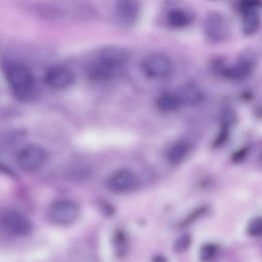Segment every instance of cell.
Here are the masks:
<instances>
[{"label":"cell","instance_id":"cell-28","mask_svg":"<svg viewBox=\"0 0 262 262\" xmlns=\"http://www.w3.org/2000/svg\"><path fill=\"white\" fill-rule=\"evenodd\" d=\"M153 261H157V262H164V261H166L167 260L166 259V258L164 257H163L161 255H158V256H155L154 258Z\"/></svg>","mask_w":262,"mask_h":262},{"label":"cell","instance_id":"cell-4","mask_svg":"<svg viewBox=\"0 0 262 262\" xmlns=\"http://www.w3.org/2000/svg\"><path fill=\"white\" fill-rule=\"evenodd\" d=\"M48 213L50 218L55 223L67 225L76 220L80 211L75 202L68 200H59L50 205Z\"/></svg>","mask_w":262,"mask_h":262},{"label":"cell","instance_id":"cell-8","mask_svg":"<svg viewBox=\"0 0 262 262\" xmlns=\"http://www.w3.org/2000/svg\"><path fill=\"white\" fill-rule=\"evenodd\" d=\"M139 13L138 0H116L114 8L115 21L119 25L128 26L134 23Z\"/></svg>","mask_w":262,"mask_h":262},{"label":"cell","instance_id":"cell-27","mask_svg":"<svg viewBox=\"0 0 262 262\" xmlns=\"http://www.w3.org/2000/svg\"><path fill=\"white\" fill-rule=\"evenodd\" d=\"M98 208L103 213L107 216L111 215L114 213V209L113 207L105 202H99Z\"/></svg>","mask_w":262,"mask_h":262},{"label":"cell","instance_id":"cell-6","mask_svg":"<svg viewBox=\"0 0 262 262\" xmlns=\"http://www.w3.org/2000/svg\"><path fill=\"white\" fill-rule=\"evenodd\" d=\"M256 55L251 49H246L239 56V61L235 65L226 67L223 75L227 78L233 80H242L251 72L255 61Z\"/></svg>","mask_w":262,"mask_h":262},{"label":"cell","instance_id":"cell-12","mask_svg":"<svg viewBox=\"0 0 262 262\" xmlns=\"http://www.w3.org/2000/svg\"><path fill=\"white\" fill-rule=\"evenodd\" d=\"M260 8H248L239 11L242 32L247 36L254 34L260 24Z\"/></svg>","mask_w":262,"mask_h":262},{"label":"cell","instance_id":"cell-16","mask_svg":"<svg viewBox=\"0 0 262 262\" xmlns=\"http://www.w3.org/2000/svg\"><path fill=\"white\" fill-rule=\"evenodd\" d=\"M188 152V145L185 142H178L173 144L168 150L167 159L171 164L180 163L184 160Z\"/></svg>","mask_w":262,"mask_h":262},{"label":"cell","instance_id":"cell-21","mask_svg":"<svg viewBox=\"0 0 262 262\" xmlns=\"http://www.w3.org/2000/svg\"><path fill=\"white\" fill-rule=\"evenodd\" d=\"M217 248L212 243H207L202 246L200 250V258L203 261L212 259L216 254Z\"/></svg>","mask_w":262,"mask_h":262},{"label":"cell","instance_id":"cell-26","mask_svg":"<svg viewBox=\"0 0 262 262\" xmlns=\"http://www.w3.org/2000/svg\"><path fill=\"white\" fill-rule=\"evenodd\" d=\"M248 150L247 148H242L233 153L232 160L235 163H241L244 162L248 155Z\"/></svg>","mask_w":262,"mask_h":262},{"label":"cell","instance_id":"cell-5","mask_svg":"<svg viewBox=\"0 0 262 262\" xmlns=\"http://www.w3.org/2000/svg\"><path fill=\"white\" fill-rule=\"evenodd\" d=\"M1 223L6 230L17 236H26L33 229L29 219L19 211L14 209L4 210L0 217Z\"/></svg>","mask_w":262,"mask_h":262},{"label":"cell","instance_id":"cell-20","mask_svg":"<svg viewBox=\"0 0 262 262\" xmlns=\"http://www.w3.org/2000/svg\"><path fill=\"white\" fill-rule=\"evenodd\" d=\"M237 116L235 110L230 107H226L220 114V122L222 127L229 128L235 122Z\"/></svg>","mask_w":262,"mask_h":262},{"label":"cell","instance_id":"cell-25","mask_svg":"<svg viewBox=\"0 0 262 262\" xmlns=\"http://www.w3.org/2000/svg\"><path fill=\"white\" fill-rule=\"evenodd\" d=\"M261 0H239L238 11L248 8H261Z\"/></svg>","mask_w":262,"mask_h":262},{"label":"cell","instance_id":"cell-23","mask_svg":"<svg viewBox=\"0 0 262 262\" xmlns=\"http://www.w3.org/2000/svg\"><path fill=\"white\" fill-rule=\"evenodd\" d=\"M262 222L260 217L253 219L247 227L248 234L252 237L259 236L261 234Z\"/></svg>","mask_w":262,"mask_h":262},{"label":"cell","instance_id":"cell-7","mask_svg":"<svg viewBox=\"0 0 262 262\" xmlns=\"http://www.w3.org/2000/svg\"><path fill=\"white\" fill-rule=\"evenodd\" d=\"M142 68L148 76L155 78H162L171 74L172 64L166 56L161 54H154L144 60Z\"/></svg>","mask_w":262,"mask_h":262},{"label":"cell","instance_id":"cell-15","mask_svg":"<svg viewBox=\"0 0 262 262\" xmlns=\"http://www.w3.org/2000/svg\"><path fill=\"white\" fill-rule=\"evenodd\" d=\"M180 103L193 104L202 100L201 93L192 86H185L180 89L176 95Z\"/></svg>","mask_w":262,"mask_h":262},{"label":"cell","instance_id":"cell-2","mask_svg":"<svg viewBox=\"0 0 262 262\" xmlns=\"http://www.w3.org/2000/svg\"><path fill=\"white\" fill-rule=\"evenodd\" d=\"M205 39L209 42L217 43L225 40L230 34V25L228 19L217 11L208 13L203 23Z\"/></svg>","mask_w":262,"mask_h":262},{"label":"cell","instance_id":"cell-3","mask_svg":"<svg viewBox=\"0 0 262 262\" xmlns=\"http://www.w3.org/2000/svg\"><path fill=\"white\" fill-rule=\"evenodd\" d=\"M48 159L47 151L42 147L30 145L23 148L17 155L19 167L27 172L35 171L46 163Z\"/></svg>","mask_w":262,"mask_h":262},{"label":"cell","instance_id":"cell-17","mask_svg":"<svg viewBox=\"0 0 262 262\" xmlns=\"http://www.w3.org/2000/svg\"><path fill=\"white\" fill-rule=\"evenodd\" d=\"M180 104L177 96L170 93H165L160 95L157 99V107L161 111L170 112L178 108Z\"/></svg>","mask_w":262,"mask_h":262},{"label":"cell","instance_id":"cell-1","mask_svg":"<svg viewBox=\"0 0 262 262\" xmlns=\"http://www.w3.org/2000/svg\"><path fill=\"white\" fill-rule=\"evenodd\" d=\"M6 77L14 96L20 101L28 102L37 96L35 80L32 72L26 66L12 63L6 68Z\"/></svg>","mask_w":262,"mask_h":262},{"label":"cell","instance_id":"cell-14","mask_svg":"<svg viewBox=\"0 0 262 262\" xmlns=\"http://www.w3.org/2000/svg\"><path fill=\"white\" fill-rule=\"evenodd\" d=\"M114 68L99 59L89 65L86 73L91 80L101 82L111 79L114 74Z\"/></svg>","mask_w":262,"mask_h":262},{"label":"cell","instance_id":"cell-11","mask_svg":"<svg viewBox=\"0 0 262 262\" xmlns=\"http://www.w3.org/2000/svg\"><path fill=\"white\" fill-rule=\"evenodd\" d=\"M193 16L188 10L181 8H173L165 14V22L169 27L175 29H183L190 25Z\"/></svg>","mask_w":262,"mask_h":262},{"label":"cell","instance_id":"cell-10","mask_svg":"<svg viewBox=\"0 0 262 262\" xmlns=\"http://www.w3.org/2000/svg\"><path fill=\"white\" fill-rule=\"evenodd\" d=\"M44 79L48 86L59 90L70 86L74 81V75L68 68L58 66L49 69L45 75Z\"/></svg>","mask_w":262,"mask_h":262},{"label":"cell","instance_id":"cell-22","mask_svg":"<svg viewBox=\"0 0 262 262\" xmlns=\"http://www.w3.org/2000/svg\"><path fill=\"white\" fill-rule=\"evenodd\" d=\"M114 245L117 253L122 254L124 253L126 246V237L125 234L121 230H117L114 237Z\"/></svg>","mask_w":262,"mask_h":262},{"label":"cell","instance_id":"cell-9","mask_svg":"<svg viewBox=\"0 0 262 262\" xmlns=\"http://www.w3.org/2000/svg\"><path fill=\"white\" fill-rule=\"evenodd\" d=\"M138 185L136 176L127 169H120L114 172L110 178L108 186L114 191L127 193L134 191Z\"/></svg>","mask_w":262,"mask_h":262},{"label":"cell","instance_id":"cell-19","mask_svg":"<svg viewBox=\"0 0 262 262\" xmlns=\"http://www.w3.org/2000/svg\"><path fill=\"white\" fill-rule=\"evenodd\" d=\"M191 242V235L187 233H183L178 237L174 242L173 251L177 253H184L189 248Z\"/></svg>","mask_w":262,"mask_h":262},{"label":"cell","instance_id":"cell-24","mask_svg":"<svg viewBox=\"0 0 262 262\" xmlns=\"http://www.w3.org/2000/svg\"><path fill=\"white\" fill-rule=\"evenodd\" d=\"M229 137V128L222 127L213 143V146L217 148L224 145Z\"/></svg>","mask_w":262,"mask_h":262},{"label":"cell","instance_id":"cell-18","mask_svg":"<svg viewBox=\"0 0 262 262\" xmlns=\"http://www.w3.org/2000/svg\"><path fill=\"white\" fill-rule=\"evenodd\" d=\"M208 209V207L205 205L199 206L194 209L179 223L178 228L179 229L184 228L193 224L206 213Z\"/></svg>","mask_w":262,"mask_h":262},{"label":"cell","instance_id":"cell-13","mask_svg":"<svg viewBox=\"0 0 262 262\" xmlns=\"http://www.w3.org/2000/svg\"><path fill=\"white\" fill-rule=\"evenodd\" d=\"M129 59V54L119 47H108L102 49L99 59L114 68L125 63Z\"/></svg>","mask_w":262,"mask_h":262}]
</instances>
